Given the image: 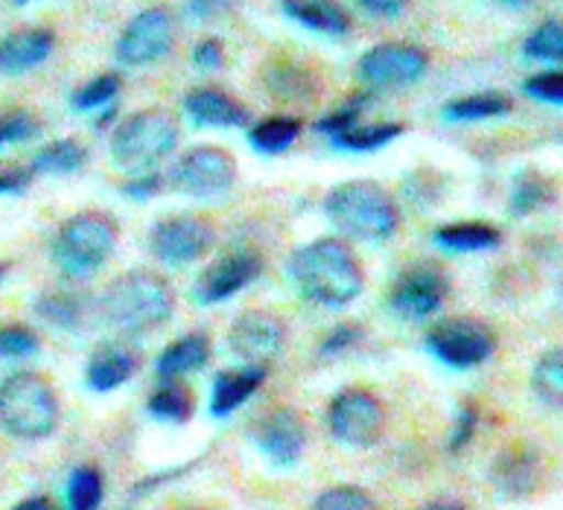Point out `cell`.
<instances>
[{"label":"cell","instance_id":"cell-10","mask_svg":"<svg viewBox=\"0 0 563 510\" xmlns=\"http://www.w3.org/2000/svg\"><path fill=\"white\" fill-rule=\"evenodd\" d=\"M176 44V18L167 7H150L137 12L120 33L114 56L123 67L155 65Z\"/></svg>","mask_w":563,"mask_h":510},{"label":"cell","instance_id":"cell-28","mask_svg":"<svg viewBox=\"0 0 563 510\" xmlns=\"http://www.w3.org/2000/svg\"><path fill=\"white\" fill-rule=\"evenodd\" d=\"M85 160H88V149L82 143L74 137H62L35 152L30 169L35 176H70L76 169H82Z\"/></svg>","mask_w":563,"mask_h":510},{"label":"cell","instance_id":"cell-45","mask_svg":"<svg viewBox=\"0 0 563 510\" xmlns=\"http://www.w3.org/2000/svg\"><path fill=\"white\" fill-rule=\"evenodd\" d=\"M161 187H164V178L158 176V173H152V169H146V173H141L137 178H132V181H126L123 185V192H126L129 199H152V196H158Z\"/></svg>","mask_w":563,"mask_h":510},{"label":"cell","instance_id":"cell-40","mask_svg":"<svg viewBox=\"0 0 563 510\" xmlns=\"http://www.w3.org/2000/svg\"><path fill=\"white\" fill-rule=\"evenodd\" d=\"M38 132H42V123H38L33 111H7V114H0V149L33 141Z\"/></svg>","mask_w":563,"mask_h":510},{"label":"cell","instance_id":"cell-53","mask_svg":"<svg viewBox=\"0 0 563 510\" xmlns=\"http://www.w3.org/2000/svg\"><path fill=\"white\" fill-rule=\"evenodd\" d=\"M9 271V263H0V284H3V277H7Z\"/></svg>","mask_w":563,"mask_h":510},{"label":"cell","instance_id":"cell-49","mask_svg":"<svg viewBox=\"0 0 563 510\" xmlns=\"http://www.w3.org/2000/svg\"><path fill=\"white\" fill-rule=\"evenodd\" d=\"M356 3L374 18H397L409 7V0H356Z\"/></svg>","mask_w":563,"mask_h":510},{"label":"cell","instance_id":"cell-34","mask_svg":"<svg viewBox=\"0 0 563 510\" xmlns=\"http://www.w3.org/2000/svg\"><path fill=\"white\" fill-rule=\"evenodd\" d=\"M102 473L91 464L76 467L68 478V505L74 510H93L102 505Z\"/></svg>","mask_w":563,"mask_h":510},{"label":"cell","instance_id":"cell-5","mask_svg":"<svg viewBox=\"0 0 563 510\" xmlns=\"http://www.w3.org/2000/svg\"><path fill=\"white\" fill-rule=\"evenodd\" d=\"M118 222L102 210H82L65 219L53 236L51 254L65 277H88L100 271L118 248Z\"/></svg>","mask_w":563,"mask_h":510},{"label":"cell","instance_id":"cell-44","mask_svg":"<svg viewBox=\"0 0 563 510\" xmlns=\"http://www.w3.org/2000/svg\"><path fill=\"white\" fill-rule=\"evenodd\" d=\"M194 65L199 70H219V67L225 65V47H222V42L219 38H205V42L196 44Z\"/></svg>","mask_w":563,"mask_h":510},{"label":"cell","instance_id":"cell-16","mask_svg":"<svg viewBox=\"0 0 563 510\" xmlns=\"http://www.w3.org/2000/svg\"><path fill=\"white\" fill-rule=\"evenodd\" d=\"M263 275V257L257 252L240 248V252L222 254L217 263L205 268L199 280H196V298L211 307V303H222L228 298H234L236 292H243L245 286L254 284Z\"/></svg>","mask_w":563,"mask_h":510},{"label":"cell","instance_id":"cell-11","mask_svg":"<svg viewBox=\"0 0 563 510\" xmlns=\"http://www.w3.org/2000/svg\"><path fill=\"white\" fill-rule=\"evenodd\" d=\"M217 243V228L196 213H178L155 222L150 234L152 257L167 266H187L202 259Z\"/></svg>","mask_w":563,"mask_h":510},{"label":"cell","instance_id":"cell-2","mask_svg":"<svg viewBox=\"0 0 563 510\" xmlns=\"http://www.w3.org/2000/svg\"><path fill=\"white\" fill-rule=\"evenodd\" d=\"M173 310H176V292L167 277L152 268H132L120 275L100 298L102 321L126 339L158 330L173 319Z\"/></svg>","mask_w":563,"mask_h":510},{"label":"cell","instance_id":"cell-7","mask_svg":"<svg viewBox=\"0 0 563 510\" xmlns=\"http://www.w3.org/2000/svg\"><path fill=\"white\" fill-rule=\"evenodd\" d=\"M388 411L377 393L368 388H345L339 391L328 406L330 435L356 450H371L386 435Z\"/></svg>","mask_w":563,"mask_h":510},{"label":"cell","instance_id":"cell-9","mask_svg":"<svg viewBox=\"0 0 563 510\" xmlns=\"http://www.w3.org/2000/svg\"><path fill=\"white\" fill-rule=\"evenodd\" d=\"M446 295H450V277L444 275V268H438L435 263H415L395 277L388 289V310L397 319L418 324L441 310Z\"/></svg>","mask_w":563,"mask_h":510},{"label":"cell","instance_id":"cell-20","mask_svg":"<svg viewBox=\"0 0 563 510\" xmlns=\"http://www.w3.org/2000/svg\"><path fill=\"white\" fill-rule=\"evenodd\" d=\"M269 377V365H243L236 370H222L213 379L211 391V414L213 418H228L234 414L243 402H249L257 388Z\"/></svg>","mask_w":563,"mask_h":510},{"label":"cell","instance_id":"cell-31","mask_svg":"<svg viewBox=\"0 0 563 510\" xmlns=\"http://www.w3.org/2000/svg\"><path fill=\"white\" fill-rule=\"evenodd\" d=\"M303 132V123L298 118H269L257 123L249 132V143L263 155H280L298 141V134Z\"/></svg>","mask_w":563,"mask_h":510},{"label":"cell","instance_id":"cell-4","mask_svg":"<svg viewBox=\"0 0 563 510\" xmlns=\"http://www.w3.org/2000/svg\"><path fill=\"white\" fill-rule=\"evenodd\" d=\"M62 406L53 382L35 370H15L0 382V429L15 441H44L59 429Z\"/></svg>","mask_w":563,"mask_h":510},{"label":"cell","instance_id":"cell-23","mask_svg":"<svg viewBox=\"0 0 563 510\" xmlns=\"http://www.w3.org/2000/svg\"><path fill=\"white\" fill-rule=\"evenodd\" d=\"M280 9L286 18H292L295 24L307 26L312 33L333 38L351 33V15L339 0H280Z\"/></svg>","mask_w":563,"mask_h":510},{"label":"cell","instance_id":"cell-15","mask_svg":"<svg viewBox=\"0 0 563 510\" xmlns=\"http://www.w3.org/2000/svg\"><path fill=\"white\" fill-rule=\"evenodd\" d=\"M252 441L275 467L289 469L301 461L307 450V423L295 409L278 406L257 420V426L252 429Z\"/></svg>","mask_w":563,"mask_h":510},{"label":"cell","instance_id":"cell-36","mask_svg":"<svg viewBox=\"0 0 563 510\" xmlns=\"http://www.w3.org/2000/svg\"><path fill=\"white\" fill-rule=\"evenodd\" d=\"M123 88V79L118 74H102V76H93L91 82H85L82 88H76L70 93V106L76 111H97L102 106H109L114 97L120 93Z\"/></svg>","mask_w":563,"mask_h":510},{"label":"cell","instance_id":"cell-18","mask_svg":"<svg viewBox=\"0 0 563 510\" xmlns=\"http://www.w3.org/2000/svg\"><path fill=\"white\" fill-rule=\"evenodd\" d=\"M137 365H141V359H137L135 351H129L123 344L106 342L91 353V359L85 365V385L93 393L118 391L120 385H126L135 377Z\"/></svg>","mask_w":563,"mask_h":510},{"label":"cell","instance_id":"cell-54","mask_svg":"<svg viewBox=\"0 0 563 510\" xmlns=\"http://www.w3.org/2000/svg\"><path fill=\"white\" fill-rule=\"evenodd\" d=\"M15 3H30V0H15Z\"/></svg>","mask_w":563,"mask_h":510},{"label":"cell","instance_id":"cell-13","mask_svg":"<svg viewBox=\"0 0 563 510\" xmlns=\"http://www.w3.org/2000/svg\"><path fill=\"white\" fill-rule=\"evenodd\" d=\"M236 160L222 146H196L173 169V187L194 199H213L231 190Z\"/></svg>","mask_w":563,"mask_h":510},{"label":"cell","instance_id":"cell-51","mask_svg":"<svg viewBox=\"0 0 563 510\" xmlns=\"http://www.w3.org/2000/svg\"><path fill=\"white\" fill-rule=\"evenodd\" d=\"M429 508H464V502H455V499H435V502H429Z\"/></svg>","mask_w":563,"mask_h":510},{"label":"cell","instance_id":"cell-42","mask_svg":"<svg viewBox=\"0 0 563 510\" xmlns=\"http://www.w3.org/2000/svg\"><path fill=\"white\" fill-rule=\"evenodd\" d=\"M522 91L534 97V100H543L549 106H561L563 102V79L561 70H543V74L529 76L522 82Z\"/></svg>","mask_w":563,"mask_h":510},{"label":"cell","instance_id":"cell-19","mask_svg":"<svg viewBox=\"0 0 563 510\" xmlns=\"http://www.w3.org/2000/svg\"><path fill=\"white\" fill-rule=\"evenodd\" d=\"M185 111L199 126L236 129L249 123V109L222 88H194L185 97Z\"/></svg>","mask_w":563,"mask_h":510},{"label":"cell","instance_id":"cell-39","mask_svg":"<svg viewBox=\"0 0 563 510\" xmlns=\"http://www.w3.org/2000/svg\"><path fill=\"white\" fill-rule=\"evenodd\" d=\"M377 505V499L365 490V487L356 485H336L321 490V496L316 499V508L319 510H371Z\"/></svg>","mask_w":563,"mask_h":510},{"label":"cell","instance_id":"cell-6","mask_svg":"<svg viewBox=\"0 0 563 510\" xmlns=\"http://www.w3.org/2000/svg\"><path fill=\"white\" fill-rule=\"evenodd\" d=\"M178 123L164 109L135 111L114 129L111 137V158L118 167L132 173H146L164 158H169L178 146Z\"/></svg>","mask_w":563,"mask_h":510},{"label":"cell","instance_id":"cell-14","mask_svg":"<svg viewBox=\"0 0 563 510\" xmlns=\"http://www.w3.org/2000/svg\"><path fill=\"white\" fill-rule=\"evenodd\" d=\"M286 344V321L269 310L240 312L228 330V347L245 365H272Z\"/></svg>","mask_w":563,"mask_h":510},{"label":"cell","instance_id":"cell-27","mask_svg":"<svg viewBox=\"0 0 563 510\" xmlns=\"http://www.w3.org/2000/svg\"><path fill=\"white\" fill-rule=\"evenodd\" d=\"M514 109L508 93L503 91H482L471 97H459V100L446 102L444 118L450 123H476V120H494L505 118Z\"/></svg>","mask_w":563,"mask_h":510},{"label":"cell","instance_id":"cell-8","mask_svg":"<svg viewBox=\"0 0 563 510\" xmlns=\"http://www.w3.org/2000/svg\"><path fill=\"white\" fill-rule=\"evenodd\" d=\"M427 347L438 362H444L455 370L476 368L488 362L499 347L494 326L473 315H453L438 321L427 333Z\"/></svg>","mask_w":563,"mask_h":510},{"label":"cell","instance_id":"cell-48","mask_svg":"<svg viewBox=\"0 0 563 510\" xmlns=\"http://www.w3.org/2000/svg\"><path fill=\"white\" fill-rule=\"evenodd\" d=\"M194 467V464H187V467H176V469H169V473H155V476L150 478H143V481H137L135 487H132V494H129V499L135 502V499H141V496H150L155 487L161 485H167V481H176L178 476H185L187 469Z\"/></svg>","mask_w":563,"mask_h":510},{"label":"cell","instance_id":"cell-30","mask_svg":"<svg viewBox=\"0 0 563 510\" xmlns=\"http://www.w3.org/2000/svg\"><path fill=\"white\" fill-rule=\"evenodd\" d=\"M194 391L187 385L178 382V379H167L150 397V414H155L158 420H167V423H187V420L194 418Z\"/></svg>","mask_w":563,"mask_h":510},{"label":"cell","instance_id":"cell-25","mask_svg":"<svg viewBox=\"0 0 563 510\" xmlns=\"http://www.w3.org/2000/svg\"><path fill=\"white\" fill-rule=\"evenodd\" d=\"M435 245L455 254L494 252L503 245V234L499 228L485 225V222H453V225L438 228Z\"/></svg>","mask_w":563,"mask_h":510},{"label":"cell","instance_id":"cell-47","mask_svg":"<svg viewBox=\"0 0 563 510\" xmlns=\"http://www.w3.org/2000/svg\"><path fill=\"white\" fill-rule=\"evenodd\" d=\"M33 169H3L0 173V196H21L33 181Z\"/></svg>","mask_w":563,"mask_h":510},{"label":"cell","instance_id":"cell-35","mask_svg":"<svg viewBox=\"0 0 563 510\" xmlns=\"http://www.w3.org/2000/svg\"><path fill=\"white\" fill-rule=\"evenodd\" d=\"M522 53L534 62H552V65H558V62L563 59L561 21H558V18H547V21H543V24H540L538 30L526 38Z\"/></svg>","mask_w":563,"mask_h":510},{"label":"cell","instance_id":"cell-17","mask_svg":"<svg viewBox=\"0 0 563 510\" xmlns=\"http://www.w3.org/2000/svg\"><path fill=\"white\" fill-rule=\"evenodd\" d=\"M56 33L47 26H24L0 38V76L30 74L33 67L51 59Z\"/></svg>","mask_w":563,"mask_h":510},{"label":"cell","instance_id":"cell-33","mask_svg":"<svg viewBox=\"0 0 563 510\" xmlns=\"http://www.w3.org/2000/svg\"><path fill=\"white\" fill-rule=\"evenodd\" d=\"M404 132V123H377V126H360V123H356V126L347 129L345 134L333 137V146L345 152H374L388 146L391 141H397Z\"/></svg>","mask_w":563,"mask_h":510},{"label":"cell","instance_id":"cell-22","mask_svg":"<svg viewBox=\"0 0 563 510\" xmlns=\"http://www.w3.org/2000/svg\"><path fill=\"white\" fill-rule=\"evenodd\" d=\"M211 335L208 333H187L176 342H169L164 351H161L158 362H155V374H158L161 382L167 379H178L185 374H194V370H202L211 359Z\"/></svg>","mask_w":563,"mask_h":510},{"label":"cell","instance_id":"cell-52","mask_svg":"<svg viewBox=\"0 0 563 510\" xmlns=\"http://www.w3.org/2000/svg\"><path fill=\"white\" fill-rule=\"evenodd\" d=\"M496 3H499V7H508V9H520V7H526L529 0H496Z\"/></svg>","mask_w":563,"mask_h":510},{"label":"cell","instance_id":"cell-12","mask_svg":"<svg viewBox=\"0 0 563 510\" xmlns=\"http://www.w3.org/2000/svg\"><path fill=\"white\" fill-rule=\"evenodd\" d=\"M360 79L374 91H391V88H406L423 79L429 70V56L415 47V44H377L368 53H362Z\"/></svg>","mask_w":563,"mask_h":510},{"label":"cell","instance_id":"cell-29","mask_svg":"<svg viewBox=\"0 0 563 510\" xmlns=\"http://www.w3.org/2000/svg\"><path fill=\"white\" fill-rule=\"evenodd\" d=\"M552 201H555V187H552V181L543 173L526 169V173L514 178L511 201H508L514 217H531V213H538V210H543Z\"/></svg>","mask_w":563,"mask_h":510},{"label":"cell","instance_id":"cell-3","mask_svg":"<svg viewBox=\"0 0 563 510\" xmlns=\"http://www.w3.org/2000/svg\"><path fill=\"white\" fill-rule=\"evenodd\" d=\"M328 219L336 231L362 243H386L400 228V210L391 192L377 181H342L324 199Z\"/></svg>","mask_w":563,"mask_h":510},{"label":"cell","instance_id":"cell-46","mask_svg":"<svg viewBox=\"0 0 563 510\" xmlns=\"http://www.w3.org/2000/svg\"><path fill=\"white\" fill-rule=\"evenodd\" d=\"M187 15L196 21H217L234 7V0H187Z\"/></svg>","mask_w":563,"mask_h":510},{"label":"cell","instance_id":"cell-21","mask_svg":"<svg viewBox=\"0 0 563 510\" xmlns=\"http://www.w3.org/2000/svg\"><path fill=\"white\" fill-rule=\"evenodd\" d=\"M540 478V455L534 446L526 441L511 444L508 450L496 458L494 464V481L503 487L508 496H526L538 487Z\"/></svg>","mask_w":563,"mask_h":510},{"label":"cell","instance_id":"cell-38","mask_svg":"<svg viewBox=\"0 0 563 510\" xmlns=\"http://www.w3.org/2000/svg\"><path fill=\"white\" fill-rule=\"evenodd\" d=\"M368 100H371L368 91L353 93L351 100L342 102L336 111H330L328 118H321L319 123H316V132L328 134V137H339V134H345L347 129H353L356 123H360V114H362V109L368 106Z\"/></svg>","mask_w":563,"mask_h":510},{"label":"cell","instance_id":"cell-50","mask_svg":"<svg viewBox=\"0 0 563 510\" xmlns=\"http://www.w3.org/2000/svg\"><path fill=\"white\" fill-rule=\"evenodd\" d=\"M15 508L18 510H47V508H53V502H51V496H30V499H21Z\"/></svg>","mask_w":563,"mask_h":510},{"label":"cell","instance_id":"cell-37","mask_svg":"<svg viewBox=\"0 0 563 510\" xmlns=\"http://www.w3.org/2000/svg\"><path fill=\"white\" fill-rule=\"evenodd\" d=\"M42 347V339L24 324H3L0 326V362H15L35 356Z\"/></svg>","mask_w":563,"mask_h":510},{"label":"cell","instance_id":"cell-32","mask_svg":"<svg viewBox=\"0 0 563 510\" xmlns=\"http://www.w3.org/2000/svg\"><path fill=\"white\" fill-rule=\"evenodd\" d=\"M531 391L538 393L540 402L552 409H561L563 402V353L558 347L547 351L531 370Z\"/></svg>","mask_w":563,"mask_h":510},{"label":"cell","instance_id":"cell-26","mask_svg":"<svg viewBox=\"0 0 563 510\" xmlns=\"http://www.w3.org/2000/svg\"><path fill=\"white\" fill-rule=\"evenodd\" d=\"M85 298L70 289H51L35 298V315L56 330H79L85 324Z\"/></svg>","mask_w":563,"mask_h":510},{"label":"cell","instance_id":"cell-24","mask_svg":"<svg viewBox=\"0 0 563 510\" xmlns=\"http://www.w3.org/2000/svg\"><path fill=\"white\" fill-rule=\"evenodd\" d=\"M263 82H266V88H269L275 100L289 102H312L321 91L319 76L312 74L310 67L298 65L292 59H280L272 67H266Z\"/></svg>","mask_w":563,"mask_h":510},{"label":"cell","instance_id":"cell-1","mask_svg":"<svg viewBox=\"0 0 563 510\" xmlns=\"http://www.w3.org/2000/svg\"><path fill=\"white\" fill-rule=\"evenodd\" d=\"M289 275L307 301L330 310H342L365 289V268L360 257L345 240L336 236H321L301 245L289 259Z\"/></svg>","mask_w":563,"mask_h":510},{"label":"cell","instance_id":"cell-41","mask_svg":"<svg viewBox=\"0 0 563 510\" xmlns=\"http://www.w3.org/2000/svg\"><path fill=\"white\" fill-rule=\"evenodd\" d=\"M365 339V330L356 321H342L324 335V342L319 344V356L321 359H336V356H345L347 351H353L356 344Z\"/></svg>","mask_w":563,"mask_h":510},{"label":"cell","instance_id":"cell-43","mask_svg":"<svg viewBox=\"0 0 563 510\" xmlns=\"http://www.w3.org/2000/svg\"><path fill=\"white\" fill-rule=\"evenodd\" d=\"M476 426H479V409L473 402H462V409L455 414L453 435H450V452L459 455L471 446L473 435H476Z\"/></svg>","mask_w":563,"mask_h":510}]
</instances>
